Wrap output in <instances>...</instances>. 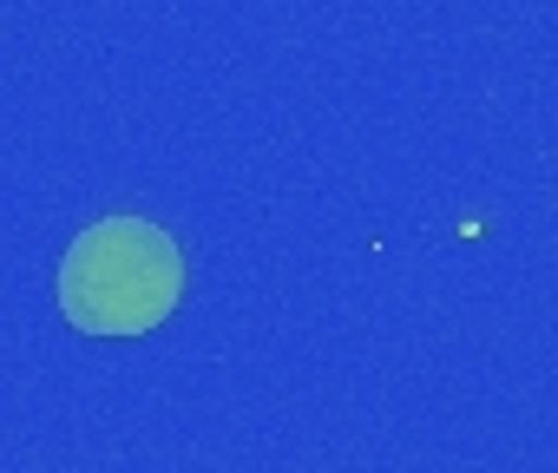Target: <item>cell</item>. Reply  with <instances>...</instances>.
I'll return each mask as SVG.
<instances>
[{
	"label": "cell",
	"instance_id": "1",
	"mask_svg": "<svg viewBox=\"0 0 558 473\" xmlns=\"http://www.w3.org/2000/svg\"><path fill=\"white\" fill-rule=\"evenodd\" d=\"M53 290L80 336H151L184 303V251L151 217H99L66 244Z\"/></svg>",
	"mask_w": 558,
	"mask_h": 473
}]
</instances>
